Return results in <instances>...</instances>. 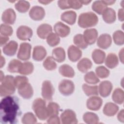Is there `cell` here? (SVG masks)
<instances>
[{"label":"cell","mask_w":124,"mask_h":124,"mask_svg":"<svg viewBox=\"0 0 124 124\" xmlns=\"http://www.w3.org/2000/svg\"><path fill=\"white\" fill-rule=\"evenodd\" d=\"M18 99L15 96H5L0 103V120L2 124L16 123L20 110Z\"/></svg>","instance_id":"1"},{"label":"cell","mask_w":124,"mask_h":124,"mask_svg":"<svg viewBox=\"0 0 124 124\" xmlns=\"http://www.w3.org/2000/svg\"><path fill=\"white\" fill-rule=\"evenodd\" d=\"M98 21L97 16L93 12L83 13L79 15L78 24L82 28H87L95 26Z\"/></svg>","instance_id":"2"},{"label":"cell","mask_w":124,"mask_h":124,"mask_svg":"<svg viewBox=\"0 0 124 124\" xmlns=\"http://www.w3.org/2000/svg\"><path fill=\"white\" fill-rule=\"evenodd\" d=\"M14 77L11 75L6 76L1 81L0 94L1 96H6L13 94L16 90Z\"/></svg>","instance_id":"3"},{"label":"cell","mask_w":124,"mask_h":124,"mask_svg":"<svg viewBox=\"0 0 124 124\" xmlns=\"http://www.w3.org/2000/svg\"><path fill=\"white\" fill-rule=\"evenodd\" d=\"M32 108L40 120H45L49 117L46 102L42 98H38L35 99L33 102Z\"/></svg>","instance_id":"4"},{"label":"cell","mask_w":124,"mask_h":124,"mask_svg":"<svg viewBox=\"0 0 124 124\" xmlns=\"http://www.w3.org/2000/svg\"><path fill=\"white\" fill-rule=\"evenodd\" d=\"M60 92L64 95H69L74 91L75 85L74 83L68 79L62 80L59 85Z\"/></svg>","instance_id":"5"},{"label":"cell","mask_w":124,"mask_h":124,"mask_svg":"<svg viewBox=\"0 0 124 124\" xmlns=\"http://www.w3.org/2000/svg\"><path fill=\"white\" fill-rule=\"evenodd\" d=\"M54 93V88L49 80H45L42 86V96L46 100L51 101Z\"/></svg>","instance_id":"6"},{"label":"cell","mask_w":124,"mask_h":124,"mask_svg":"<svg viewBox=\"0 0 124 124\" xmlns=\"http://www.w3.org/2000/svg\"><path fill=\"white\" fill-rule=\"evenodd\" d=\"M61 120L63 124H76L78 123L75 112L69 109L65 110L61 114Z\"/></svg>","instance_id":"7"},{"label":"cell","mask_w":124,"mask_h":124,"mask_svg":"<svg viewBox=\"0 0 124 124\" xmlns=\"http://www.w3.org/2000/svg\"><path fill=\"white\" fill-rule=\"evenodd\" d=\"M31 46L28 43L20 44L17 55V58L22 61H27L30 58Z\"/></svg>","instance_id":"8"},{"label":"cell","mask_w":124,"mask_h":124,"mask_svg":"<svg viewBox=\"0 0 124 124\" xmlns=\"http://www.w3.org/2000/svg\"><path fill=\"white\" fill-rule=\"evenodd\" d=\"M32 34V30L26 26H20L16 31L17 37L18 39L23 41L29 40L31 37Z\"/></svg>","instance_id":"9"},{"label":"cell","mask_w":124,"mask_h":124,"mask_svg":"<svg viewBox=\"0 0 124 124\" xmlns=\"http://www.w3.org/2000/svg\"><path fill=\"white\" fill-rule=\"evenodd\" d=\"M29 16L33 20L39 21L42 20L45 16V11L43 8L39 6H33L29 12Z\"/></svg>","instance_id":"10"},{"label":"cell","mask_w":124,"mask_h":124,"mask_svg":"<svg viewBox=\"0 0 124 124\" xmlns=\"http://www.w3.org/2000/svg\"><path fill=\"white\" fill-rule=\"evenodd\" d=\"M102 99L100 97L97 96H93L88 99L86 105L88 109L96 111L100 109L102 106Z\"/></svg>","instance_id":"11"},{"label":"cell","mask_w":124,"mask_h":124,"mask_svg":"<svg viewBox=\"0 0 124 124\" xmlns=\"http://www.w3.org/2000/svg\"><path fill=\"white\" fill-rule=\"evenodd\" d=\"M17 90L19 94L25 99H30L33 94L32 87L29 82L21 86Z\"/></svg>","instance_id":"12"},{"label":"cell","mask_w":124,"mask_h":124,"mask_svg":"<svg viewBox=\"0 0 124 124\" xmlns=\"http://www.w3.org/2000/svg\"><path fill=\"white\" fill-rule=\"evenodd\" d=\"M54 30L56 34L61 37L68 36L70 32V28L61 22H58L55 24Z\"/></svg>","instance_id":"13"},{"label":"cell","mask_w":124,"mask_h":124,"mask_svg":"<svg viewBox=\"0 0 124 124\" xmlns=\"http://www.w3.org/2000/svg\"><path fill=\"white\" fill-rule=\"evenodd\" d=\"M112 88V84L109 81H103L99 85V93L101 96L106 97L108 96L111 93Z\"/></svg>","instance_id":"14"},{"label":"cell","mask_w":124,"mask_h":124,"mask_svg":"<svg viewBox=\"0 0 124 124\" xmlns=\"http://www.w3.org/2000/svg\"><path fill=\"white\" fill-rule=\"evenodd\" d=\"M83 37L88 45L94 44L98 36V32L95 29H89L84 31Z\"/></svg>","instance_id":"15"},{"label":"cell","mask_w":124,"mask_h":124,"mask_svg":"<svg viewBox=\"0 0 124 124\" xmlns=\"http://www.w3.org/2000/svg\"><path fill=\"white\" fill-rule=\"evenodd\" d=\"M2 21L6 24H13L16 19V14L12 8L5 10L2 14Z\"/></svg>","instance_id":"16"},{"label":"cell","mask_w":124,"mask_h":124,"mask_svg":"<svg viewBox=\"0 0 124 124\" xmlns=\"http://www.w3.org/2000/svg\"><path fill=\"white\" fill-rule=\"evenodd\" d=\"M67 53L69 59L73 62L78 61L82 56V51L74 45H71L68 47Z\"/></svg>","instance_id":"17"},{"label":"cell","mask_w":124,"mask_h":124,"mask_svg":"<svg viewBox=\"0 0 124 124\" xmlns=\"http://www.w3.org/2000/svg\"><path fill=\"white\" fill-rule=\"evenodd\" d=\"M112 42V39L110 35L107 33H104L100 35L97 41L98 46L102 49L108 48Z\"/></svg>","instance_id":"18"},{"label":"cell","mask_w":124,"mask_h":124,"mask_svg":"<svg viewBox=\"0 0 124 124\" xmlns=\"http://www.w3.org/2000/svg\"><path fill=\"white\" fill-rule=\"evenodd\" d=\"M52 29L51 25L48 24H41L37 29V34L41 39H45L52 33Z\"/></svg>","instance_id":"19"},{"label":"cell","mask_w":124,"mask_h":124,"mask_svg":"<svg viewBox=\"0 0 124 124\" xmlns=\"http://www.w3.org/2000/svg\"><path fill=\"white\" fill-rule=\"evenodd\" d=\"M46 51L44 47L41 46H37L33 48L32 58L36 61H42L46 56Z\"/></svg>","instance_id":"20"},{"label":"cell","mask_w":124,"mask_h":124,"mask_svg":"<svg viewBox=\"0 0 124 124\" xmlns=\"http://www.w3.org/2000/svg\"><path fill=\"white\" fill-rule=\"evenodd\" d=\"M104 21L108 24H111L116 20V13L112 8H107L102 13Z\"/></svg>","instance_id":"21"},{"label":"cell","mask_w":124,"mask_h":124,"mask_svg":"<svg viewBox=\"0 0 124 124\" xmlns=\"http://www.w3.org/2000/svg\"><path fill=\"white\" fill-rule=\"evenodd\" d=\"M18 47V44L15 41H11L3 47L4 54L9 56H13L16 53Z\"/></svg>","instance_id":"22"},{"label":"cell","mask_w":124,"mask_h":124,"mask_svg":"<svg viewBox=\"0 0 124 124\" xmlns=\"http://www.w3.org/2000/svg\"><path fill=\"white\" fill-rule=\"evenodd\" d=\"M61 19L69 25L75 23L77 18V14L73 11H67L63 12L61 16Z\"/></svg>","instance_id":"23"},{"label":"cell","mask_w":124,"mask_h":124,"mask_svg":"<svg viewBox=\"0 0 124 124\" xmlns=\"http://www.w3.org/2000/svg\"><path fill=\"white\" fill-rule=\"evenodd\" d=\"M119 110V107L114 103L108 102L106 103L103 108V113L108 116L115 115Z\"/></svg>","instance_id":"24"},{"label":"cell","mask_w":124,"mask_h":124,"mask_svg":"<svg viewBox=\"0 0 124 124\" xmlns=\"http://www.w3.org/2000/svg\"><path fill=\"white\" fill-rule=\"evenodd\" d=\"M52 57L59 62H63L65 59V52L64 49L61 47L55 48L52 52Z\"/></svg>","instance_id":"25"},{"label":"cell","mask_w":124,"mask_h":124,"mask_svg":"<svg viewBox=\"0 0 124 124\" xmlns=\"http://www.w3.org/2000/svg\"><path fill=\"white\" fill-rule=\"evenodd\" d=\"M92 57L95 63L102 64L105 61L106 54L105 52L99 49H95L93 51Z\"/></svg>","instance_id":"26"},{"label":"cell","mask_w":124,"mask_h":124,"mask_svg":"<svg viewBox=\"0 0 124 124\" xmlns=\"http://www.w3.org/2000/svg\"><path fill=\"white\" fill-rule=\"evenodd\" d=\"M92 66V62L90 60L87 58L81 59L77 64V68L78 70L82 73L87 72Z\"/></svg>","instance_id":"27"},{"label":"cell","mask_w":124,"mask_h":124,"mask_svg":"<svg viewBox=\"0 0 124 124\" xmlns=\"http://www.w3.org/2000/svg\"><path fill=\"white\" fill-rule=\"evenodd\" d=\"M60 74L63 77L73 78L75 76V71L73 68L68 64L62 65L59 69Z\"/></svg>","instance_id":"28"},{"label":"cell","mask_w":124,"mask_h":124,"mask_svg":"<svg viewBox=\"0 0 124 124\" xmlns=\"http://www.w3.org/2000/svg\"><path fill=\"white\" fill-rule=\"evenodd\" d=\"M119 63L118 59L116 55L114 53H109L106 59V65L109 68L112 69L116 67Z\"/></svg>","instance_id":"29"},{"label":"cell","mask_w":124,"mask_h":124,"mask_svg":"<svg viewBox=\"0 0 124 124\" xmlns=\"http://www.w3.org/2000/svg\"><path fill=\"white\" fill-rule=\"evenodd\" d=\"M34 69L33 64L30 62H26L20 66L18 73L23 75H29L32 73Z\"/></svg>","instance_id":"30"},{"label":"cell","mask_w":124,"mask_h":124,"mask_svg":"<svg viewBox=\"0 0 124 124\" xmlns=\"http://www.w3.org/2000/svg\"><path fill=\"white\" fill-rule=\"evenodd\" d=\"M113 101L118 104H122L124 100V93L123 90L119 88L114 90L112 95Z\"/></svg>","instance_id":"31"},{"label":"cell","mask_w":124,"mask_h":124,"mask_svg":"<svg viewBox=\"0 0 124 124\" xmlns=\"http://www.w3.org/2000/svg\"><path fill=\"white\" fill-rule=\"evenodd\" d=\"M83 119L85 123L88 124H95L99 123V118L98 116L91 112H87L83 116Z\"/></svg>","instance_id":"32"},{"label":"cell","mask_w":124,"mask_h":124,"mask_svg":"<svg viewBox=\"0 0 124 124\" xmlns=\"http://www.w3.org/2000/svg\"><path fill=\"white\" fill-rule=\"evenodd\" d=\"M107 6L104 2L103 0H96L93 2L92 8L93 11L99 15L102 14L104 10L107 8Z\"/></svg>","instance_id":"33"},{"label":"cell","mask_w":124,"mask_h":124,"mask_svg":"<svg viewBox=\"0 0 124 124\" xmlns=\"http://www.w3.org/2000/svg\"><path fill=\"white\" fill-rule=\"evenodd\" d=\"M73 42L78 47L81 49L86 48L88 45L85 41L83 35L81 34L76 35L73 38Z\"/></svg>","instance_id":"34"},{"label":"cell","mask_w":124,"mask_h":124,"mask_svg":"<svg viewBox=\"0 0 124 124\" xmlns=\"http://www.w3.org/2000/svg\"><path fill=\"white\" fill-rule=\"evenodd\" d=\"M82 89L87 96L98 95V89L97 86H89L87 84H83Z\"/></svg>","instance_id":"35"},{"label":"cell","mask_w":124,"mask_h":124,"mask_svg":"<svg viewBox=\"0 0 124 124\" xmlns=\"http://www.w3.org/2000/svg\"><path fill=\"white\" fill-rule=\"evenodd\" d=\"M16 9L20 13H26L30 7V3L26 0H19L15 5Z\"/></svg>","instance_id":"36"},{"label":"cell","mask_w":124,"mask_h":124,"mask_svg":"<svg viewBox=\"0 0 124 124\" xmlns=\"http://www.w3.org/2000/svg\"><path fill=\"white\" fill-rule=\"evenodd\" d=\"M21 64L22 63L20 61L13 59L9 62L7 67V70L11 73L18 72Z\"/></svg>","instance_id":"37"},{"label":"cell","mask_w":124,"mask_h":124,"mask_svg":"<svg viewBox=\"0 0 124 124\" xmlns=\"http://www.w3.org/2000/svg\"><path fill=\"white\" fill-rule=\"evenodd\" d=\"M47 109L49 117L58 115L59 112L60 106L56 103L51 102L49 103L47 106Z\"/></svg>","instance_id":"38"},{"label":"cell","mask_w":124,"mask_h":124,"mask_svg":"<svg viewBox=\"0 0 124 124\" xmlns=\"http://www.w3.org/2000/svg\"><path fill=\"white\" fill-rule=\"evenodd\" d=\"M21 120L24 124H33L37 123V119L34 115L30 112L25 113Z\"/></svg>","instance_id":"39"},{"label":"cell","mask_w":124,"mask_h":124,"mask_svg":"<svg viewBox=\"0 0 124 124\" xmlns=\"http://www.w3.org/2000/svg\"><path fill=\"white\" fill-rule=\"evenodd\" d=\"M113 39L116 45L119 46L123 45L124 43V33L123 31L120 30L115 31L113 34Z\"/></svg>","instance_id":"40"},{"label":"cell","mask_w":124,"mask_h":124,"mask_svg":"<svg viewBox=\"0 0 124 124\" xmlns=\"http://www.w3.org/2000/svg\"><path fill=\"white\" fill-rule=\"evenodd\" d=\"M43 66L46 70L51 71L56 68L57 64L52 57L48 56L44 61Z\"/></svg>","instance_id":"41"},{"label":"cell","mask_w":124,"mask_h":124,"mask_svg":"<svg viewBox=\"0 0 124 124\" xmlns=\"http://www.w3.org/2000/svg\"><path fill=\"white\" fill-rule=\"evenodd\" d=\"M84 80L89 84H95L100 81L99 79L97 77L94 73L93 71H90L87 73L84 76Z\"/></svg>","instance_id":"42"},{"label":"cell","mask_w":124,"mask_h":124,"mask_svg":"<svg viewBox=\"0 0 124 124\" xmlns=\"http://www.w3.org/2000/svg\"><path fill=\"white\" fill-rule=\"evenodd\" d=\"M47 44L52 47L57 46L60 41L59 36L54 33H51L46 38Z\"/></svg>","instance_id":"43"},{"label":"cell","mask_w":124,"mask_h":124,"mask_svg":"<svg viewBox=\"0 0 124 124\" xmlns=\"http://www.w3.org/2000/svg\"><path fill=\"white\" fill-rule=\"evenodd\" d=\"M96 75L101 78H107L109 75L110 72L104 66H99L95 69Z\"/></svg>","instance_id":"44"},{"label":"cell","mask_w":124,"mask_h":124,"mask_svg":"<svg viewBox=\"0 0 124 124\" xmlns=\"http://www.w3.org/2000/svg\"><path fill=\"white\" fill-rule=\"evenodd\" d=\"M0 32L1 35L4 36H11L13 34V28L7 24H1L0 27Z\"/></svg>","instance_id":"45"},{"label":"cell","mask_w":124,"mask_h":124,"mask_svg":"<svg viewBox=\"0 0 124 124\" xmlns=\"http://www.w3.org/2000/svg\"><path fill=\"white\" fill-rule=\"evenodd\" d=\"M28 78L25 76H17L14 79V83L16 88H18L21 86L28 82Z\"/></svg>","instance_id":"46"},{"label":"cell","mask_w":124,"mask_h":124,"mask_svg":"<svg viewBox=\"0 0 124 124\" xmlns=\"http://www.w3.org/2000/svg\"><path fill=\"white\" fill-rule=\"evenodd\" d=\"M68 3L70 8H73L74 9H79L82 6V4L80 0H69Z\"/></svg>","instance_id":"47"},{"label":"cell","mask_w":124,"mask_h":124,"mask_svg":"<svg viewBox=\"0 0 124 124\" xmlns=\"http://www.w3.org/2000/svg\"><path fill=\"white\" fill-rule=\"evenodd\" d=\"M58 5L59 7L62 10L70 8L69 4L68 3V0H59L58 1Z\"/></svg>","instance_id":"48"},{"label":"cell","mask_w":124,"mask_h":124,"mask_svg":"<svg viewBox=\"0 0 124 124\" xmlns=\"http://www.w3.org/2000/svg\"><path fill=\"white\" fill-rule=\"evenodd\" d=\"M47 123L48 124H60V120L57 115L52 116L49 117L47 120Z\"/></svg>","instance_id":"49"},{"label":"cell","mask_w":124,"mask_h":124,"mask_svg":"<svg viewBox=\"0 0 124 124\" xmlns=\"http://www.w3.org/2000/svg\"><path fill=\"white\" fill-rule=\"evenodd\" d=\"M9 37L6 36H4L2 35H0V45L1 46L5 44L9 40Z\"/></svg>","instance_id":"50"},{"label":"cell","mask_w":124,"mask_h":124,"mask_svg":"<svg viewBox=\"0 0 124 124\" xmlns=\"http://www.w3.org/2000/svg\"><path fill=\"white\" fill-rule=\"evenodd\" d=\"M118 119L120 122H121L122 123H124V110H121L118 113Z\"/></svg>","instance_id":"51"},{"label":"cell","mask_w":124,"mask_h":124,"mask_svg":"<svg viewBox=\"0 0 124 124\" xmlns=\"http://www.w3.org/2000/svg\"><path fill=\"white\" fill-rule=\"evenodd\" d=\"M118 18L120 21H124V9H120L118 11Z\"/></svg>","instance_id":"52"},{"label":"cell","mask_w":124,"mask_h":124,"mask_svg":"<svg viewBox=\"0 0 124 124\" xmlns=\"http://www.w3.org/2000/svg\"><path fill=\"white\" fill-rule=\"evenodd\" d=\"M119 58L120 60L122 63H124V48H122L119 52Z\"/></svg>","instance_id":"53"},{"label":"cell","mask_w":124,"mask_h":124,"mask_svg":"<svg viewBox=\"0 0 124 124\" xmlns=\"http://www.w3.org/2000/svg\"><path fill=\"white\" fill-rule=\"evenodd\" d=\"M103 1L107 6L112 5L115 2V0H103Z\"/></svg>","instance_id":"54"},{"label":"cell","mask_w":124,"mask_h":124,"mask_svg":"<svg viewBox=\"0 0 124 124\" xmlns=\"http://www.w3.org/2000/svg\"><path fill=\"white\" fill-rule=\"evenodd\" d=\"M5 63V60L2 56H1V62H0V68H1Z\"/></svg>","instance_id":"55"},{"label":"cell","mask_w":124,"mask_h":124,"mask_svg":"<svg viewBox=\"0 0 124 124\" xmlns=\"http://www.w3.org/2000/svg\"><path fill=\"white\" fill-rule=\"evenodd\" d=\"M80 1L82 4L87 5L91 2V0H80Z\"/></svg>","instance_id":"56"},{"label":"cell","mask_w":124,"mask_h":124,"mask_svg":"<svg viewBox=\"0 0 124 124\" xmlns=\"http://www.w3.org/2000/svg\"><path fill=\"white\" fill-rule=\"evenodd\" d=\"M39 2H40L41 3H43L44 4H47L51 2V1H46V0H43V1H38Z\"/></svg>","instance_id":"57"}]
</instances>
